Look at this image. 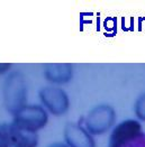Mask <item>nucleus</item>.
I'll use <instances>...</instances> for the list:
<instances>
[{
  "label": "nucleus",
  "mask_w": 145,
  "mask_h": 147,
  "mask_svg": "<svg viewBox=\"0 0 145 147\" xmlns=\"http://www.w3.org/2000/svg\"><path fill=\"white\" fill-rule=\"evenodd\" d=\"M27 83L24 74L14 71L6 78L2 88V99L7 111L15 115L27 103Z\"/></svg>",
  "instance_id": "f257e3e1"
},
{
  "label": "nucleus",
  "mask_w": 145,
  "mask_h": 147,
  "mask_svg": "<svg viewBox=\"0 0 145 147\" xmlns=\"http://www.w3.org/2000/svg\"><path fill=\"white\" fill-rule=\"evenodd\" d=\"M108 147H145V133L140 121L127 119L118 123L109 136Z\"/></svg>",
  "instance_id": "f03ea898"
},
{
  "label": "nucleus",
  "mask_w": 145,
  "mask_h": 147,
  "mask_svg": "<svg viewBox=\"0 0 145 147\" xmlns=\"http://www.w3.org/2000/svg\"><path fill=\"white\" fill-rule=\"evenodd\" d=\"M116 123V111L109 105H98L88 112L85 118V129L91 135H104Z\"/></svg>",
  "instance_id": "7ed1b4c3"
},
{
  "label": "nucleus",
  "mask_w": 145,
  "mask_h": 147,
  "mask_svg": "<svg viewBox=\"0 0 145 147\" xmlns=\"http://www.w3.org/2000/svg\"><path fill=\"white\" fill-rule=\"evenodd\" d=\"M12 123L22 129L37 133L47 125L48 113L43 106L26 105L12 115Z\"/></svg>",
  "instance_id": "20e7f679"
},
{
  "label": "nucleus",
  "mask_w": 145,
  "mask_h": 147,
  "mask_svg": "<svg viewBox=\"0 0 145 147\" xmlns=\"http://www.w3.org/2000/svg\"><path fill=\"white\" fill-rule=\"evenodd\" d=\"M38 97L45 110L53 116H63L70 108L68 93L59 86H49L42 88L38 92Z\"/></svg>",
  "instance_id": "39448f33"
},
{
  "label": "nucleus",
  "mask_w": 145,
  "mask_h": 147,
  "mask_svg": "<svg viewBox=\"0 0 145 147\" xmlns=\"http://www.w3.org/2000/svg\"><path fill=\"white\" fill-rule=\"evenodd\" d=\"M0 133L2 134L7 147H37L38 134L22 129L12 123H0Z\"/></svg>",
  "instance_id": "423d86ee"
},
{
  "label": "nucleus",
  "mask_w": 145,
  "mask_h": 147,
  "mask_svg": "<svg viewBox=\"0 0 145 147\" xmlns=\"http://www.w3.org/2000/svg\"><path fill=\"white\" fill-rule=\"evenodd\" d=\"M63 136L69 147H96L94 136L80 123H68L64 127Z\"/></svg>",
  "instance_id": "0eeeda50"
},
{
  "label": "nucleus",
  "mask_w": 145,
  "mask_h": 147,
  "mask_svg": "<svg viewBox=\"0 0 145 147\" xmlns=\"http://www.w3.org/2000/svg\"><path fill=\"white\" fill-rule=\"evenodd\" d=\"M44 78L52 84H66L73 78V66L70 63H47L44 65Z\"/></svg>",
  "instance_id": "6e6552de"
},
{
  "label": "nucleus",
  "mask_w": 145,
  "mask_h": 147,
  "mask_svg": "<svg viewBox=\"0 0 145 147\" xmlns=\"http://www.w3.org/2000/svg\"><path fill=\"white\" fill-rule=\"evenodd\" d=\"M134 112H135L136 117L140 120L145 121V93L142 94L140 98L136 100L135 107H134Z\"/></svg>",
  "instance_id": "1a4fd4ad"
},
{
  "label": "nucleus",
  "mask_w": 145,
  "mask_h": 147,
  "mask_svg": "<svg viewBox=\"0 0 145 147\" xmlns=\"http://www.w3.org/2000/svg\"><path fill=\"white\" fill-rule=\"evenodd\" d=\"M12 67V63H0V75H3V74L10 72Z\"/></svg>",
  "instance_id": "9d476101"
},
{
  "label": "nucleus",
  "mask_w": 145,
  "mask_h": 147,
  "mask_svg": "<svg viewBox=\"0 0 145 147\" xmlns=\"http://www.w3.org/2000/svg\"><path fill=\"white\" fill-rule=\"evenodd\" d=\"M47 147H69L65 143H60V142H56V143H52L51 145H48Z\"/></svg>",
  "instance_id": "9b49d317"
},
{
  "label": "nucleus",
  "mask_w": 145,
  "mask_h": 147,
  "mask_svg": "<svg viewBox=\"0 0 145 147\" xmlns=\"http://www.w3.org/2000/svg\"><path fill=\"white\" fill-rule=\"evenodd\" d=\"M0 147H7L6 142H5V138H3V136H2L1 133H0Z\"/></svg>",
  "instance_id": "f8f14e48"
}]
</instances>
